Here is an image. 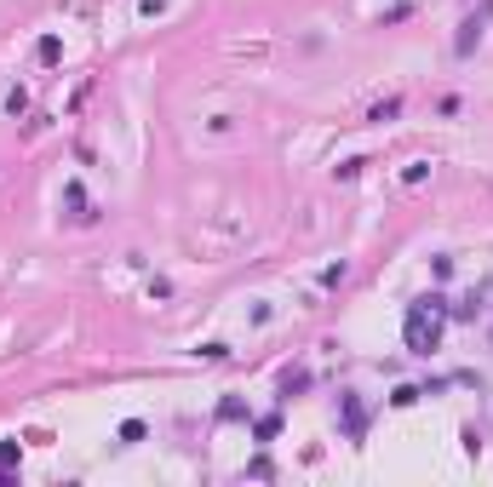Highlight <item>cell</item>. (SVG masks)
Returning a JSON list of instances; mask_svg holds the SVG:
<instances>
[{"instance_id":"1","label":"cell","mask_w":493,"mask_h":487,"mask_svg":"<svg viewBox=\"0 0 493 487\" xmlns=\"http://www.w3.org/2000/svg\"><path fill=\"white\" fill-rule=\"evenodd\" d=\"M436 309H442V298H419V304H413V316H408V344L419 350V356H430V350H436V338H442V327H436Z\"/></svg>"}]
</instances>
